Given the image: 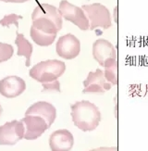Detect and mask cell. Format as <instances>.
<instances>
[{
  "label": "cell",
  "instance_id": "obj_13",
  "mask_svg": "<svg viewBox=\"0 0 148 151\" xmlns=\"http://www.w3.org/2000/svg\"><path fill=\"white\" fill-rule=\"evenodd\" d=\"M27 115H35L42 117L46 122L48 127H50L56 120V109L52 104L46 101H39L33 104L26 110L25 116Z\"/></svg>",
  "mask_w": 148,
  "mask_h": 151
},
{
  "label": "cell",
  "instance_id": "obj_9",
  "mask_svg": "<svg viewBox=\"0 0 148 151\" xmlns=\"http://www.w3.org/2000/svg\"><path fill=\"white\" fill-rule=\"evenodd\" d=\"M24 126V139L35 140L49 128L42 117L27 115L21 120Z\"/></svg>",
  "mask_w": 148,
  "mask_h": 151
},
{
  "label": "cell",
  "instance_id": "obj_19",
  "mask_svg": "<svg viewBox=\"0 0 148 151\" xmlns=\"http://www.w3.org/2000/svg\"><path fill=\"white\" fill-rule=\"evenodd\" d=\"M43 84V92H60V83L56 80Z\"/></svg>",
  "mask_w": 148,
  "mask_h": 151
},
{
  "label": "cell",
  "instance_id": "obj_14",
  "mask_svg": "<svg viewBox=\"0 0 148 151\" xmlns=\"http://www.w3.org/2000/svg\"><path fill=\"white\" fill-rule=\"evenodd\" d=\"M15 44L18 47L17 55L23 56L26 58L25 65H26V67H29L31 65V54H33V50H34L33 45L24 37L22 34H19L18 32H17V37L15 39Z\"/></svg>",
  "mask_w": 148,
  "mask_h": 151
},
{
  "label": "cell",
  "instance_id": "obj_2",
  "mask_svg": "<svg viewBox=\"0 0 148 151\" xmlns=\"http://www.w3.org/2000/svg\"><path fill=\"white\" fill-rule=\"evenodd\" d=\"M71 118L74 125L82 132H92L101 122V112L95 105L87 100L77 101L71 105Z\"/></svg>",
  "mask_w": 148,
  "mask_h": 151
},
{
  "label": "cell",
  "instance_id": "obj_22",
  "mask_svg": "<svg viewBox=\"0 0 148 151\" xmlns=\"http://www.w3.org/2000/svg\"><path fill=\"white\" fill-rule=\"evenodd\" d=\"M2 111H3V109H2V107H1V105H0V115H1Z\"/></svg>",
  "mask_w": 148,
  "mask_h": 151
},
{
  "label": "cell",
  "instance_id": "obj_12",
  "mask_svg": "<svg viewBox=\"0 0 148 151\" xmlns=\"http://www.w3.org/2000/svg\"><path fill=\"white\" fill-rule=\"evenodd\" d=\"M93 56L100 66L103 67L104 63L109 58H117V50L109 41L100 38L93 44Z\"/></svg>",
  "mask_w": 148,
  "mask_h": 151
},
{
  "label": "cell",
  "instance_id": "obj_15",
  "mask_svg": "<svg viewBox=\"0 0 148 151\" xmlns=\"http://www.w3.org/2000/svg\"><path fill=\"white\" fill-rule=\"evenodd\" d=\"M30 35L34 42L40 47H49L54 43L56 37V35H48L39 30H36L34 27H31Z\"/></svg>",
  "mask_w": 148,
  "mask_h": 151
},
{
  "label": "cell",
  "instance_id": "obj_17",
  "mask_svg": "<svg viewBox=\"0 0 148 151\" xmlns=\"http://www.w3.org/2000/svg\"><path fill=\"white\" fill-rule=\"evenodd\" d=\"M14 48L9 44H5L0 42V63L9 60L13 56Z\"/></svg>",
  "mask_w": 148,
  "mask_h": 151
},
{
  "label": "cell",
  "instance_id": "obj_4",
  "mask_svg": "<svg viewBox=\"0 0 148 151\" xmlns=\"http://www.w3.org/2000/svg\"><path fill=\"white\" fill-rule=\"evenodd\" d=\"M82 9L90 22V30L94 31L96 28L108 29L112 26L111 15L106 6L100 3H94L90 5H83Z\"/></svg>",
  "mask_w": 148,
  "mask_h": 151
},
{
  "label": "cell",
  "instance_id": "obj_3",
  "mask_svg": "<svg viewBox=\"0 0 148 151\" xmlns=\"http://www.w3.org/2000/svg\"><path fill=\"white\" fill-rule=\"evenodd\" d=\"M66 70V65L57 60H48L41 61L31 68L30 76L41 83H46L57 80Z\"/></svg>",
  "mask_w": 148,
  "mask_h": 151
},
{
  "label": "cell",
  "instance_id": "obj_10",
  "mask_svg": "<svg viewBox=\"0 0 148 151\" xmlns=\"http://www.w3.org/2000/svg\"><path fill=\"white\" fill-rule=\"evenodd\" d=\"M26 89V83L19 76H8L0 81V95L7 98L21 96Z\"/></svg>",
  "mask_w": 148,
  "mask_h": 151
},
{
  "label": "cell",
  "instance_id": "obj_8",
  "mask_svg": "<svg viewBox=\"0 0 148 151\" xmlns=\"http://www.w3.org/2000/svg\"><path fill=\"white\" fill-rule=\"evenodd\" d=\"M56 51L64 60H73L81 52V42L75 35L67 34L57 40Z\"/></svg>",
  "mask_w": 148,
  "mask_h": 151
},
{
  "label": "cell",
  "instance_id": "obj_18",
  "mask_svg": "<svg viewBox=\"0 0 148 151\" xmlns=\"http://www.w3.org/2000/svg\"><path fill=\"white\" fill-rule=\"evenodd\" d=\"M22 19V16L17 14H9L6 15L3 19H0V25L4 27H9L11 24H14L17 29L19 28V21Z\"/></svg>",
  "mask_w": 148,
  "mask_h": 151
},
{
  "label": "cell",
  "instance_id": "obj_21",
  "mask_svg": "<svg viewBox=\"0 0 148 151\" xmlns=\"http://www.w3.org/2000/svg\"><path fill=\"white\" fill-rule=\"evenodd\" d=\"M0 1H3L6 3H24L29 1V0H0Z\"/></svg>",
  "mask_w": 148,
  "mask_h": 151
},
{
  "label": "cell",
  "instance_id": "obj_7",
  "mask_svg": "<svg viewBox=\"0 0 148 151\" xmlns=\"http://www.w3.org/2000/svg\"><path fill=\"white\" fill-rule=\"evenodd\" d=\"M24 138V126L20 121L6 122L0 126V145L14 146Z\"/></svg>",
  "mask_w": 148,
  "mask_h": 151
},
{
  "label": "cell",
  "instance_id": "obj_6",
  "mask_svg": "<svg viewBox=\"0 0 148 151\" xmlns=\"http://www.w3.org/2000/svg\"><path fill=\"white\" fill-rule=\"evenodd\" d=\"M113 85L107 81L104 71L96 69L94 71L89 73L87 78L83 81V94H104L110 90Z\"/></svg>",
  "mask_w": 148,
  "mask_h": 151
},
{
  "label": "cell",
  "instance_id": "obj_1",
  "mask_svg": "<svg viewBox=\"0 0 148 151\" xmlns=\"http://www.w3.org/2000/svg\"><path fill=\"white\" fill-rule=\"evenodd\" d=\"M31 27L48 35H56L62 29V16L56 6L49 4H40L31 14Z\"/></svg>",
  "mask_w": 148,
  "mask_h": 151
},
{
  "label": "cell",
  "instance_id": "obj_16",
  "mask_svg": "<svg viewBox=\"0 0 148 151\" xmlns=\"http://www.w3.org/2000/svg\"><path fill=\"white\" fill-rule=\"evenodd\" d=\"M105 70L104 74L105 78L108 83L112 85H116L118 83V62L117 58H109L105 63L104 66Z\"/></svg>",
  "mask_w": 148,
  "mask_h": 151
},
{
  "label": "cell",
  "instance_id": "obj_5",
  "mask_svg": "<svg viewBox=\"0 0 148 151\" xmlns=\"http://www.w3.org/2000/svg\"><path fill=\"white\" fill-rule=\"evenodd\" d=\"M60 15L67 21L72 22L82 31H87L90 28V22L83 10L80 6H77L68 0H61L59 8Z\"/></svg>",
  "mask_w": 148,
  "mask_h": 151
},
{
  "label": "cell",
  "instance_id": "obj_20",
  "mask_svg": "<svg viewBox=\"0 0 148 151\" xmlns=\"http://www.w3.org/2000/svg\"><path fill=\"white\" fill-rule=\"evenodd\" d=\"M88 151H118L117 147H102L98 148H94Z\"/></svg>",
  "mask_w": 148,
  "mask_h": 151
},
{
  "label": "cell",
  "instance_id": "obj_11",
  "mask_svg": "<svg viewBox=\"0 0 148 151\" xmlns=\"http://www.w3.org/2000/svg\"><path fill=\"white\" fill-rule=\"evenodd\" d=\"M74 145V137L67 129H59L51 134L49 147L52 151H70Z\"/></svg>",
  "mask_w": 148,
  "mask_h": 151
}]
</instances>
